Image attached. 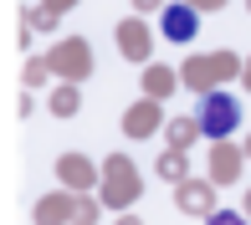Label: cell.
<instances>
[{
    "label": "cell",
    "instance_id": "1",
    "mask_svg": "<svg viewBox=\"0 0 251 225\" xmlns=\"http://www.w3.org/2000/svg\"><path fill=\"white\" fill-rule=\"evenodd\" d=\"M241 123V108H236V97H226V92H210L200 103V128L210 133V138H226V133Z\"/></svg>",
    "mask_w": 251,
    "mask_h": 225
},
{
    "label": "cell",
    "instance_id": "2",
    "mask_svg": "<svg viewBox=\"0 0 251 225\" xmlns=\"http://www.w3.org/2000/svg\"><path fill=\"white\" fill-rule=\"evenodd\" d=\"M195 26H200L195 5H169L164 16H159V31H164V41H195Z\"/></svg>",
    "mask_w": 251,
    "mask_h": 225
},
{
    "label": "cell",
    "instance_id": "3",
    "mask_svg": "<svg viewBox=\"0 0 251 225\" xmlns=\"http://www.w3.org/2000/svg\"><path fill=\"white\" fill-rule=\"evenodd\" d=\"M179 200H185V210H190V215H205V210H210V189H205V184H190Z\"/></svg>",
    "mask_w": 251,
    "mask_h": 225
},
{
    "label": "cell",
    "instance_id": "4",
    "mask_svg": "<svg viewBox=\"0 0 251 225\" xmlns=\"http://www.w3.org/2000/svg\"><path fill=\"white\" fill-rule=\"evenodd\" d=\"M144 87H149V92H169V87H175V77H169L164 67H149V72H144Z\"/></svg>",
    "mask_w": 251,
    "mask_h": 225
},
{
    "label": "cell",
    "instance_id": "5",
    "mask_svg": "<svg viewBox=\"0 0 251 225\" xmlns=\"http://www.w3.org/2000/svg\"><path fill=\"white\" fill-rule=\"evenodd\" d=\"M77 108V92H56V112H72Z\"/></svg>",
    "mask_w": 251,
    "mask_h": 225
},
{
    "label": "cell",
    "instance_id": "6",
    "mask_svg": "<svg viewBox=\"0 0 251 225\" xmlns=\"http://www.w3.org/2000/svg\"><path fill=\"white\" fill-rule=\"evenodd\" d=\"M215 225H236V215H215Z\"/></svg>",
    "mask_w": 251,
    "mask_h": 225
},
{
    "label": "cell",
    "instance_id": "7",
    "mask_svg": "<svg viewBox=\"0 0 251 225\" xmlns=\"http://www.w3.org/2000/svg\"><path fill=\"white\" fill-rule=\"evenodd\" d=\"M123 225H133V220H123Z\"/></svg>",
    "mask_w": 251,
    "mask_h": 225
},
{
    "label": "cell",
    "instance_id": "8",
    "mask_svg": "<svg viewBox=\"0 0 251 225\" xmlns=\"http://www.w3.org/2000/svg\"><path fill=\"white\" fill-rule=\"evenodd\" d=\"M246 210H251V205H246Z\"/></svg>",
    "mask_w": 251,
    "mask_h": 225
}]
</instances>
